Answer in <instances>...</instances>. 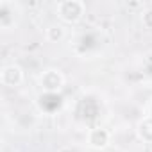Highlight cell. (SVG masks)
Listing matches in <instances>:
<instances>
[{"label": "cell", "instance_id": "7", "mask_svg": "<svg viewBox=\"0 0 152 152\" xmlns=\"http://www.w3.org/2000/svg\"><path fill=\"white\" fill-rule=\"evenodd\" d=\"M141 23H143L145 29L152 31V7H148L141 13Z\"/></svg>", "mask_w": 152, "mask_h": 152}, {"label": "cell", "instance_id": "1", "mask_svg": "<svg viewBox=\"0 0 152 152\" xmlns=\"http://www.w3.org/2000/svg\"><path fill=\"white\" fill-rule=\"evenodd\" d=\"M56 13L64 23H77L86 15V4L83 0H63L56 6Z\"/></svg>", "mask_w": 152, "mask_h": 152}, {"label": "cell", "instance_id": "3", "mask_svg": "<svg viewBox=\"0 0 152 152\" xmlns=\"http://www.w3.org/2000/svg\"><path fill=\"white\" fill-rule=\"evenodd\" d=\"M0 83L7 88H16L23 83V70L18 64H6L0 70Z\"/></svg>", "mask_w": 152, "mask_h": 152}, {"label": "cell", "instance_id": "2", "mask_svg": "<svg viewBox=\"0 0 152 152\" xmlns=\"http://www.w3.org/2000/svg\"><path fill=\"white\" fill-rule=\"evenodd\" d=\"M38 83H39V86H41L43 91H47V93H57L64 86V75L57 68H47V70L41 72Z\"/></svg>", "mask_w": 152, "mask_h": 152}, {"label": "cell", "instance_id": "6", "mask_svg": "<svg viewBox=\"0 0 152 152\" xmlns=\"http://www.w3.org/2000/svg\"><path fill=\"white\" fill-rule=\"evenodd\" d=\"M138 136L145 143H152V118H145L138 124Z\"/></svg>", "mask_w": 152, "mask_h": 152}, {"label": "cell", "instance_id": "5", "mask_svg": "<svg viewBox=\"0 0 152 152\" xmlns=\"http://www.w3.org/2000/svg\"><path fill=\"white\" fill-rule=\"evenodd\" d=\"M64 36H66V31H64V27L59 25V23L48 25L47 31H45V38H47V41H50V43H61V41L64 39Z\"/></svg>", "mask_w": 152, "mask_h": 152}, {"label": "cell", "instance_id": "4", "mask_svg": "<svg viewBox=\"0 0 152 152\" xmlns=\"http://www.w3.org/2000/svg\"><path fill=\"white\" fill-rule=\"evenodd\" d=\"M86 141H88V147H91L95 150H104L111 141V134L104 127H93L88 131Z\"/></svg>", "mask_w": 152, "mask_h": 152}]
</instances>
